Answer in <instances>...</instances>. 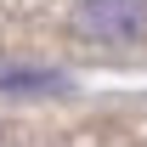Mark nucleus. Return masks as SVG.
I'll return each mask as SVG.
<instances>
[{
  "label": "nucleus",
  "instance_id": "1",
  "mask_svg": "<svg viewBox=\"0 0 147 147\" xmlns=\"http://www.w3.org/2000/svg\"><path fill=\"white\" fill-rule=\"evenodd\" d=\"M79 34L108 40V45H136L147 40V0H79L74 6Z\"/></svg>",
  "mask_w": 147,
  "mask_h": 147
},
{
  "label": "nucleus",
  "instance_id": "2",
  "mask_svg": "<svg viewBox=\"0 0 147 147\" xmlns=\"http://www.w3.org/2000/svg\"><path fill=\"white\" fill-rule=\"evenodd\" d=\"M0 91H40V96H57L62 79H57V74H0Z\"/></svg>",
  "mask_w": 147,
  "mask_h": 147
}]
</instances>
